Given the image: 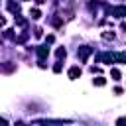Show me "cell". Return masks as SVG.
<instances>
[{"label": "cell", "mask_w": 126, "mask_h": 126, "mask_svg": "<svg viewBox=\"0 0 126 126\" xmlns=\"http://www.w3.org/2000/svg\"><path fill=\"white\" fill-rule=\"evenodd\" d=\"M77 77H81V69L79 67H71L69 69V79H77Z\"/></svg>", "instance_id": "8992f818"}, {"label": "cell", "mask_w": 126, "mask_h": 126, "mask_svg": "<svg viewBox=\"0 0 126 126\" xmlns=\"http://www.w3.org/2000/svg\"><path fill=\"white\" fill-rule=\"evenodd\" d=\"M55 55H57V59H65V55H67V51H65L63 47H59V49L55 51Z\"/></svg>", "instance_id": "ba28073f"}, {"label": "cell", "mask_w": 126, "mask_h": 126, "mask_svg": "<svg viewBox=\"0 0 126 126\" xmlns=\"http://www.w3.org/2000/svg\"><path fill=\"white\" fill-rule=\"evenodd\" d=\"M91 53H93V47H79V51H77V55H79L81 61H87V57Z\"/></svg>", "instance_id": "6da1fadb"}, {"label": "cell", "mask_w": 126, "mask_h": 126, "mask_svg": "<svg viewBox=\"0 0 126 126\" xmlns=\"http://www.w3.org/2000/svg\"><path fill=\"white\" fill-rule=\"evenodd\" d=\"M104 83H106V81H104V77H96V79H94V85H96V87H102Z\"/></svg>", "instance_id": "8fae6325"}, {"label": "cell", "mask_w": 126, "mask_h": 126, "mask_svg": "<svg viewBox=\"0 0 126 126\" xmlns=\"http://www.w3.org/2000/svg\"><path fill=\"white\" fill-rule=\"evenodd\" d=\"M110 14H112V16L122 18V16H126V6H116V8H110Z\"/></svg>", "instance_id": "277c9868"}, {"label": "cell", "mask_w": 126, "mask_h": 126, "mask_svg": "<svg viewBox=\"0 0 126 126\" xmlns=\"http://www.w3.org/2000/svg\"><path fill=\"white\" fill-rule=\"evenodd\" d=\"M35 51H37V57H39L41 61H43V59H45V57L49 55V47H47V45H39V47H37Z\"/></svg>", "instance_id": "7a4b0ae2"}, {"label": "cell", "mask_w": 126, "mask_h": 126, "mask_svg": "<svg viewBox=\"0 0 126 126\" xmlns=\"http://www.w3.org/2000/svg\"><path fill=\"white\" fill-rule=\"evenodd\" d=\"M53 71H55V73H59V71H61V63H55V67H53Z\"/></svg>", "instance_id": "4fadbf2b"}, {"label": "cell", "mask_w": 126, "mask_h": 126, "mask_svg": "<svg viewBox=\"0 0 126 126\" xmlns=\"http://www.w3.org/2000/svg\"><path fill=\"white\" fill-rule=\"evenodd\" d=\"M6 8H8L12 14H18V12H20V4L14 2V0H8V2H6Z\"/></svg>", "instance_id": "5b68a950"}, {"label": "cell", "mask_w": 126, "mask_h": 126, "mask_svg": "<svg viewBox=\"0 0 126 126\" xmlns=\"http://www.w3.org/2000/svg\"><path fill=\"white\" fill-rule=\"evenodd\" d=\"M116 61H118V63H126V51L116 53Z\"/></svg>", "instance_id": "52a82bcc"}, {"label": "cell", "mask_w": 126, "mask_h": 126, "mask_svg": "<svg viewBox=\"0 0 126 126\" xmlns=\"http://www.w3.org/2000/svg\"><path fill=\"white\" fill-rule=\"evenodd\" d=\"M98 59L110 65V63H114V61H116V55H112V53H100V55H98Z\"/></svg>", "instance_id": "3957f363"}, {"label": "cell", "mask_w": 126, "mask_h": 126, "mask_svg": "<svg viewBox=\"0 0 126 126\" xmlns=\"http://www.w3.org/2000/svg\"><path fill=\"white\" fill-rule=\"evenodd\" d=\"M110 75H112V79H114V81H118V79H120V71H118V69H112V71H110Z\"/></svg>", "instance_id": "30bf717a"}, {"label": "cell", "mask_w": 126, "mask_h": 126, "mask_svg": "<svg viewBox=\"0 0 126 126\" xmlns=\"http://www.w3.org/2000/svg\"><path fill=\"white\" fill-rule=\"evenodd\" d=\"M30 16H32V18H33V20H37V18H39V16H41V12H39V10H37V8H33V10H32V12H30Z\"/></svg>", "instance_id": "9c48e42d"}, {"label": "cell", "mask_w": 126, "mask_h": 126, "mask_svg": "<svg viewBox=\"0 0 126 126\" xmlns=\"http://www.w3.org/2000/svg\"><path fill=\"white\" fill-rule=\"evenodd\" d=\"M102 37H104V39H112V37H114V33H112V32H110V33H108V32H106V33H104V35H102Z\"/></svg>", "instance_id": "7c38bea8"}]
</instances>
